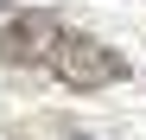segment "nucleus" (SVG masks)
I'll return each instance as SVG.
<instances>
[{
  "label": "nucleus",
  "instance_id": "2",
  "mask_svg": "<svg viewBox=\"0 0 146 140\" xmlns=\"http://www.w3.org/2000/svg\"><path fill=\"white\" fill-rule=\"evenodd\" d=\"M64 38V19L57 13H19L13 26H0V64L7 70H32V64H51V45Z\"/></svg>",
  "mask_w": 146,
  "mask_h": 140
},
{
  "label": "nucleus",
  "instance_id": "4",
  "mask_svg": "<svg viewBox=\"0 0 146 140\" xmlns=\"http://www.w3.org/2000/svg\"><path fill=\"white\" fill-rule=\"evenodd\" d=\"M7 7H13V0H0V13H7Z\"/></svg>",
  "mask_w": 146,
  "mask_h": 140
},
{
  "label": "nucleus",
  "instance_id": "3",
  "mask_svg": "<svg viewBox=\"0 0 146 140\" xmlns=\"http://www.w3.org/2000/svg\"><path fill=\"white\" fill-rule=\"evenodd\" d=\"M13 140H89V134H83V127H70V121H57V115H44V121L13 127Z\"/></svg>",
  "mask_w": 146,
  "mask_h": 140
},
{
  "label": "nucleus",
  "instance_id": "1",
  "mask_svg": "<svg viewBox=\"0 0 146 140\" xmlns=\"http://www.w3.org/2000/svg\"><path fill=\"white\" fill-rule=\"evenodd\" d=\"M51 77L64 89H76V96H89V89H108V83L127 77V57H121L114 45L89 38V32H64L51 45Z\"/></svg>",
  "mask_w": 146,
  "mask_h": 140
}]
</instances>
